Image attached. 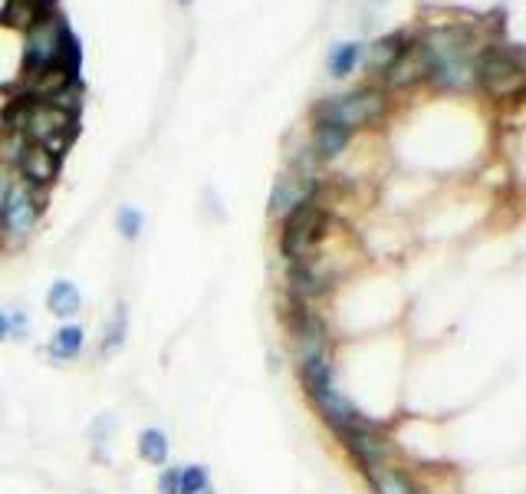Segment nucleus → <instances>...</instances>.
Returning <instances> with one entry per match:
<instances>
[{
    "mask_svg": "<svg viewBox=\"0 0 526 494\" xmlns=\"http://www.w3.org/2000/svg\"><path fill=\"white\" fill-rule=\"evenodd\" d=\"M136 449H138V458H142L146 465H152V468L168 465V458H172V442H168V432L155 429V425H148V429L138 432Z\"/></svg>",
    "mask_w": 526,
    "mask_h": 494,
    "instance_id": "nucleus-16",
    "label": "nucleus"
},
{
    "mask_svg": "<svg viewBox=\"0 0 526 494\" xmlns=\"http://www.w3.org/2000/svg\"><path fill=\"white\" fill-rule=\"evenodd\" d=\"M7 102H10V96H4V92H0V116H4V109H7Z\"/></svg>",
    "mask_w": 526,
    "mask_h": 494,
    "instance_id": "nucleus-26",
    "label": "nucleus"
},
{
    "mask_svg": "<svg viewBox=\"0 0 526 494\" xmlns=\"http://www.w3.org/2000/svg\"><path fill=\"white\" fill-rule=\"evenodd\" d=\"M14 182H17V172L10 168V165L0 162V211H4V202H7L10 188H14Z\"/></svg>",
    "mask_w": 526,
    "mask_h": 494,
    "instance_id": "nucleus-23",
    "label": "nucleus"
},
{
    "mask_svg": "<svg viewBox=\"0 0 526 494\" xmlns=\"http://www.w3.org/2000/svg\"><path fill=\"white\" fill-rule=\"evenodd\" d=\"M82 353H86V327L76 320L60 323L50 343H46V356L53 363H76Z\"/></svg>",
    "mask_w": 526,
    "mask_h": 494,
    "instance_id": "nucleus-13",
    "label": "nucleus"
},
{
    "mask_svg": "<svg viewBox=\"0 0 526 494\" xmlns=\"http://www.w3.org/2000/svg\"><path fill=\"white\" fill-rule=\"evenodd\" d=\"M477 86L493 100H526V63L513 46H487L477 63Z\"/></svg>",
    "mask_w": 526,
    "mask_h": 494,
    "instance_id": "nucleus-6",
    "label": "nucleus"
},
{
    "mask_svg": "<svg viewBox=\"0 0 526 494\" xmlns=\"http://www.w3.org/2000/svg\"><path fill=\"white\" fill-rule=\"evenodd\" d=\"M201 494H214V488H208V491H201Z\"/></svg>",
    "mask_w": 526,
    "mask_h": 494,
    "instance_id": "nucleus-29",
    "label": "nucleus"
},
{
    "mask_svg": "<svg viewBox=\"0 0 526 494\" xmlns=\"http://www.w3.org/2000/svg\"><path fill=\"white\" fill-rule=\"evenodd\" d=\"M116 224L126 241H138V234L146 231V214H142V208H136V204H122L116 214Z\"/></svg>",
    "mask_w": 526,
    "mask_h": 494,
    "instance_id": "nucleus-19",
    "label": "nucleus"
},
{
    "mask_svg": "<svg viewBox=\"0 0 526 494\" xmlns=\"http://www.w3.org/2000/svg\"><path fill=\"white\" fill-rule=\"evenodd\" d=\"M352 136L345 126L326 119H313V138H309V152L316 156V162H336L345 148L352 146Z\"/></svg>",
    "mask_w": 526,
    "mask_h": 494,
    "instance_id": "nucleus-12",
    "label": "nucleus"
},
{
    "mask_svg": "<svg viewBox=\"0 0 526 494\" xmlns=\"http://www.w3.org/2000/svg\"><path fill=\"white\" fill-rule=\"evenodd\" d=\"M211 488V471L204 465H182V481L178 494H201Z\"/></svg>",
    "mask_w": 526,
    "mask_h": 494,
    "instance_id": "nucleus-20",
    "label": "nucleus"
},
{
    "mask_svg": "<svg viewBox=\"0 0 526 494\" xmlns=\"http://www.w3.org/2000/svg\"><path fill=\"white\" fill-rule=\"evenodd\" d=\"M421 43L431 60L427 82L445 92H467L477 86V63L487 46H481L477 30L464 24H445L421 33Z\"/></svg>",
    "mask_w": 526,
    "mask_h": 494,
    "instance_id": "nucleus-1",
    "label": "nucleus"
},
{
    "mask_svg": "<svg viewBox=\"0 0 526 494\" xmlns=\"http://www.w3.org/2000/svg\"><path fill=\"white\" fill-rule=\"evenodd\" d=\"M30 337V317L23 310H10V339Z\"/></svg>",
    "mask_w": 526,
    "mask_h": 494,
    "instance_id": "nucleus-22",
    "label": "nucleus"
},
{
    "mask_svg": "<svg viewBox=\"0 0 526 494\" xmlns=\"http://www.w3.org/2000/svg\"><path fill=\"white\" fill-rule=\"evenodd\" d=\"M336 439L343 442V449L352 455V461L359 468L372 465V461H389V458H395V442H391L375 422H365V425H355V429H349V432H339Z\"/></svg>",
    "mask_w": 526,
    "mask_h": 494,
    "instance_id": "nucleus-9",
    "label": "nucleus"
},
{
    "mask_svg": "<svg viewBox=\"0 0 526 494\" xmlns=\"http://www.w3.org/2000/svg\"><path fill=\"white\" fill-rule=\"evenodd\" d=\"M27 4H33V7L43 10V14H53L56 10V0H27Z\"/></svg>",
    "mask_w": 526,
    "mask_h": 494,
    "instance_id": "nucleus-25",
    "label": "nucleus"
},
{
    "mask_svg": "<svg viewBox=\"0 0 526 494\" xmlns=\"http://www.w3.org/2000/svg\"><path fill=\"white\" fill-rule=\"evenodd\" d=\"M329 231H333V214L319 195L313 202L293 208L286 218H280V257L286 264L313 261L326 244Z\"/></svg>",
    "mask_w": 526,
    "mask_h": 494,
    "instance_id": "nucleus-4",
    "label": "nucleus"
},
{
    "mask_svg": "<svg viewBox=\"0 0 526 494\" xmlns=\"http://www.w3.org/2000/svg\"><path fill=\"white\" fill-rule=\"evenodd\" d=\"M43 192L30 188L17 178L14 188H10L7 202H4V211H0V231H4V244L7 247H20L27 244L37 231L40 218H43Z\"/></svg>",
    "mask_w": 526,
    "mask_h": 494,
    "instance_id": "nucleus-7",
    "label": "nucleus"
},
{
    "mask_svg": "<svg viewBox=\"0 0 526 494\" xmlns=\"http://www.w3.org/2000/svg\"><path fill=\"white\" fill-rule=\"evenodd\" d=\"M427 76H431V60H427L425 43H421V37H409L405 50L385 70L381 82H385V90H411L418 82H427Z\"/></svg>",
    "mask_w": 526,
    "mask_h": 494,
    "instance_id": "nucleus-10",
    "label": "nucleus"
},
{
    "mask_svg": "<svg viewBox=\"0 0 526 494\" xmlns=\"http://www.w3.org/2000/svg\"><path fill=\"white\" fill-rule=\"evenodd\" d=\"M178 481H182V465H162L158 478H155V491L158 494H178Z\"/></svg>",
    "mask_w": 526,
    "mask_h": 494,
    "instance_id": "nucleus-21",
    "label": "nucleus"
},
{
    "mask_svg": "<svg viewBox=\"0 0 526 494\" xmlns=\"http://www.w3.org/2000/svg\"><path fill=\"white\" fill-rule=\"evenodd\" d=\"M296 369H300L303 393L309 395V403H313V409L319 412V419L326 422L336 435L339 432L355 429V425L372 422L369 415H362V409H359L343 389H339L333 353H313V356L296 359Z\"/></svg>",
    "mask_w": 526,
    "mask_h": 494,
    "instance_id": "nucleus-2",
    "label": "nucleus"
},
{
    "mask_svg": "<svg viewBox=\"0 0 526 494\" xmlns=\"http://www.w3.org/2000/svg\"><path fill=\"white\" fill-rule=\"evenodd\" d=\"M389 116V92L379 86H359L343 96H326L323 102L313 106V119H326L345 126L349 132H362V128L379 126Z\"/></svg>",
    "mask_w": 526,
    "mask_h": 494,
    "instance_id": "nucleus-5",
    "label": "nucleus"
},
{
    "mask_svg": "<svg viewBox=\"0 0 526 494\" xmlns=\"http://www.w3.org/2000/svg\"><path fill=\"white\" fill-rule=\"evenodd\" d=\"M365 478V485L372 488V494H425L415 478L401 465H395V458L389 461H372V465L359 468Z\"/></svg>",
    "mask_w": 526,
    "mask_h": 494,
    "instance_id": "nucleus-11",
    "label": "nucleus"
},
{
    "mask_svg": "<svg viewBox=\"0 0 526 494\" xmlns=\"http://www.w3.org/2000/svg\"><path fill=\"white\" fill-rule=\"evenodd\" d=\"M405 43H409V33L405 30H399V33H389V37L375 40L372 46H369V56H365V66L372 70L375 76H385V70H389L395 60H399V53L405 50Z\"/></svg>",
    "mask_w": 526,
    "mask_h": 494,
    "instance_id": "nucleus-15",
    "label": "nucleus"
},
{
    "mask_svg": "<svg viewBox=\"0 0 526 494\" xmlns=\"http://www.w3.org/2000/svg\"><path fill=\"white\" fill-rule=\"evenodd\" d=\"M0 251H7V244H4V231H0Z\"/></svg>",
    "mask_w": 526,
    "mask_h": 494,
    "instance_id": "nucleus-27",
    "label": "nucleus"
},
{
    "mask_svg": "<svg viewBox=\"0 0 526 494\" xmlns=\"http://www.w3.org/2000/svg\"><path fill=\"white\" fill-rule=\"evenodd\" d=\"M14 172H17V178L23 185L37 188V192H46V188H53L60 172H63V156L53 152V148L40 146V142H23Z\"/></svg>",
    "mask_w": 526,
    "mask_h": 494,
    "instance_id": "nucleus-8",
    "label": "nucleus"
},
{
    "mask_svg": "<svg viewBox=\"0 0 526 494\" xmlns=\"http://www.w3.org/2000/svg\"><path fill=\"white\" fill-rule=\"evenodd\" d=\"M365 60V46L355 43V40H349V43H336L333 50H329L326 56V70L329 76H336V80H345V76L355 73V66Z\"/></svg>",
    "mask_w": 526,
    "mask_h": 494,
    "instance_id": "nucleus-17",
    "label": "nucleus"
},
{
    "mask_svg": "<svg viewBox=\"0 0 526 494\" xmlns=\"http://www.w3.org/2000/svg\"><path fill=\"white\" fill-rule=\"evenodd\" d=\"M126 337H128V310H126V303H118L116 310H112L109 323H106V329H102L99 349L106 356H109V353H118V349L126 347Z\"/></svg>",
    "mask_w": 526,
    "mask_h": 494,
    "instance_id": "nucleus-18",
    "label": "nucleus"
},
{
    "mask_svg": "<svg viewBox=\"0 0 526 494\" xmlns=\"http://www.w3.org/2000/svg\"><path fill=\"white\" fill-rule=\"evenodd\" d=\"M46 310L53 313L56 320L66 323V320H76L82 310V293L73 280H66V277H56L50 290H46Z\"/></svg>",
    "mask_w": 526,
    "mask_h": 494,
    "instance_id": "nucleus-14",
    "label": "nucleus"
},
{
    "mask_svg": "<svg viewBox=\"0 0 526 494\" xmlns=\"http://www.w3.org/2000/svg\"><path fill=\"white\" fill-rule=\"evenodd\" d=\"M53 66H73L80 70V50H76L73 30L60 14H46L40 24L23 33V43H20V70L23 76L43 73V70H53Z\"/></svg>",
    "mask_w": 526,
    "mask_h": 494,
    "instance_id": "nucleus-3",
    "label": "nucleus"
},
{
    "mask_svg": "<svg viewBox=\"0 0 526 494\" xmlns=\"http://www.w3.org/2000/svg\"><path fill=\"white\" fill-rule=\"evenodd\" d=\"M10 339V310H0V343Z\"/></svg>",
    "mask_w": 526,
    "mask_h": 494,
    "instance_id": "nucleus-24",
    "label": "nucleus"
},
{
    "mask_svg": "<svg viewBox=\"0 0 526 494\" xmlns=\"http://www.w3.org/2000/svg\"><path fill=\"white\" fill-rule=\"evenodd\" d=\"M178 4H182V7H191V4H194V0H178Z\"/></svg>",
    "mask_w": 526,
    "mask_h": 494,
    "instance_id": "nucleus-28",
    "label": "nucleus"
}]
</instances>
